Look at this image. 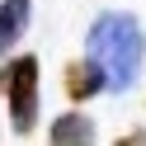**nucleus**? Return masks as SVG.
Listing matches in <instances>:
<instances>
[{"mask_svg":"<svg viewBox=\"0 0 146 146\" xmlns=\"http://www.w3.org/2000/svg\"><path fill=\"white\" fill-rule=\"evenodd\" d=\"M52 146H94V123H90L85 113H61L57 123H52Z\"/></svg>","mask_w":146,"mask_h":146,"instance_id":"4","label":"nucleus"},{"mask_svg":"<svg viewBox=\"0 0 146 146\" xmlns=\"http://www.w3.org/2000/svg\"><path fill=\"white\" fill-rule=\"evenodd\" d=\"M113 146H146V132H127L123 141H113Z\"/></svg>","mask_w":146,"mask_h":146,"instance_id":"6","label":"nucleus"},{"mask_svg":"<svg viewBox=\"0 0 146 146\" xmlns=\"http://www.w3.org/2000/svg\"><path fill=\"white\" fill-rule=\"evenodd\" d=\"M5 99H10V127L29 137L38 123V57H14L5 66Z\"/></svg>","mask_w":146,"mask_h":146,"instance_id":"2","label":"nucleus"},{"mask_svg":"<svg viewBox=\"0 0 146 146\" xmlns=\"http://www.w3.org/2000/svg\"><path fill=\"white\" fill-rule=\"evenodd\" d=\"M104 71L94 66V61H71L66 66V94H71V104H85V99H94V94H104Z\"/></svg>","mask_w":146,"mask_h":146,"instance_id":"3","label":"nucleus"},{"mask_svg":"<svg viewBox=\"0 0 146 146\" xmlns=\"http://www.w3.org/2000/svg\"><path fill=\"white\" fill-rule=\"evenodd\" d=\"M85 47H90V61L104 71V85L113 90V94H127V90L137 85L141 57H146V38H141V29H137L132 14H123V10L99 14V19L90 24Z\"/></svg>","mask_w":146,"mask_h":146,"instance_id":"1","label":"nucleus"},{"mask_svg":"<svg viewBox=\"0 0 146 146\" xmlns=\"http://www.w3.org/2000/svg\"><path fill=\"white\" fill-rule=\"evenodd\" d=\"M29 10H33L29 0H5V5H0V57L24 38V29H29Z\"/></svg>","mask_w":146,"mask_h":146,"instance_id":"5","label":"nucleus"}]
</instances>
